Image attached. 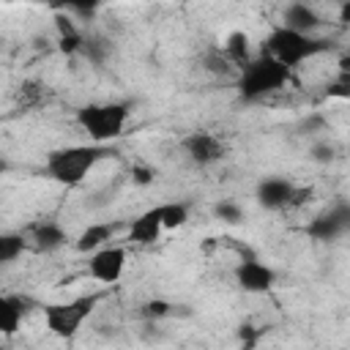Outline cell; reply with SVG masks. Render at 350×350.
I'll list each match as a JSON object with an SVG mask.
<instances>
[{"mask_svg": "<svg viewBox=\"0 0 350 350\" xmlns=\"http://www.w3.org/2000/svg\"><path fill=\"white\" fill-rule=\"evenodd\" d=\"M290 79H293V68H287L284 63H279L268 52H260L257 57H249L246 63H241V74H238L235 88H238L241 101L257 104V101L279 93Z\"/></svg>", "mask_w": 350, "mask_h": 350, "instance_id": "obj_1", "label": "cell"}, {"mask_svg": "<svg viewBox=\"0 0 350 350\" xmlns=\"http://www.w3.org/2000/svg\"><path fill=\"white\" fill-rule=\"evenodd\" d=\"M107 156H112V150L98 142L55 148L46 153L44 172H46V178H52L60 186H79L88 178V172Z\"/></svg>", "mask_w": 350, "mask_h": 350, "instance_id": "obj_2", "label": "cell"}, {"mask_svg": "<svg viewBox=\"0 0 350 350\" xmlns=\"http://www.w3.org/2000/svg\"><path fill=\"white\" fill-rule=\"evenodd\" d=\"M331 49V41L328 38H317L312 33H301V30H293V27H284V25H276L268 38H265V46L262 52H268L271 57H276L279 63H284L287 68H298L301 63L323 55Z\"/></svg>", "mask_w": 350, "mask_h": 350, "instance_id": "obj_3", "label": "cell"}, {"mask_svg": "<svg viewBox=\"0 0 350 350\" xmlns=\"http://www.w3.org/2000/svg\"><path fill=\"white\" fill-rule=\"evenodd\" d=\"M129 123V107L123 101L85 104L77 109V126L90 137V142L107 145L123 134Z\"/></svg>", "mask_w": 350, "mask_h": 350, "instance_id": "obj_4", "label": "cell"}, {"mask_svg": "<svg viewBox=\"0 0 350 350\" xmlns=\"http://www.w3.org/2000/svg\"><path fill=\"white\" fill-rule=\"evenodd\" d=\"M98 301H101V293H88V295H77L71 301L46 304L44 306V325H46V331L52 336H57V339L77 336V331L93 314V309H96Z\"/></svg>", "mask_w": 350, "mask_h": 350, "instance_id": "obj_5", "label": "cell"}, {"mask_svg": "<svg viewBox=\"0 0 350 350\" xmlns=\"http://www.w3.org/2000/svg\"><path fill=\"white\" fill-rule=\"evenodd\" d=\"M126 271V249L118 243H107L88 257V276L101 282V284H115L120 282Z\"/></svg>", "mask_w": 350, "mask_h": 350, "instance_id": "obj_6", "label": "cell"}, {"mask_svg": "<svg viewBox=\"0 0 350 350\" xmlns=\"http://www.w3.org/2000/svg\"><path fill=\"white\" fill-rule=\"evenodd\" d=\"M347 232H350V208H347V202H336L334 208H328L325 213H317L306 224V235L320 241V243L339 241Z\"/></svg>", "mask_w": 350, "mask_h": 350, "instance_id": "obj_7", "label": "cell"}, {"mask_svg": "<svg viewBox=\"0 0 350 350\" xmlns=\"http://www.w3.org/2000/svg\"><path fill=\"white\" fill-rule=\"evenodd\" d=\"M180 148L189 156V161L197 164V167H211V164H216V161H221L227 156L224 142L216 134H211V131H191V134H186Z\"/></svg>", "mask_w": 350, "mask_h": 350, "instance_id": "obj_8", "label": "cell"}, {"mask_svg": "<svg viewBox=\"0 0 350 350\" xmlns=\"http://www.w3.org/2000/svg\"><path fill=\"white\" fill-rule=\"evenodd\" d=\"M293 191H295V183L290 178H284V175H268V178H262L257 183L254 200L265 211H284V208H290Z\"/></svg>", "mask_w": 350, "mask_h": 350, "instance_id": "obj_9", "label": "cell"}, {"mask_svg": "<svg viewBox=\"0 0 350 350\" xmlns=\"http://www.w3.org/2000/svg\"><path fill=\"white\" fill-rule=\"evenodd\" d=\"M235 284L243 293H268L276 284V271L254 257H246L235 265Z\"/></svg>", "mask_w": 350, "mask_h": 350, "instance_id": "obj_10", "label": "cell"}, {"mask_svg": "<svg viewBox=\"0 0 350 350\" xmlns=\"http://www.w3.org/2000/svg\"><path fill=\"white\" fill-rule=\"evenodd\" d=\"M68 232L63 224H57L55 219H44L38 224L30 227V235H27V246L38 254H52L57 249H63L68 243Z\"/></svg>", "mask_w": 350, "mask_h": 350, "instance_id": "obj_11", "label": "cell"}, {"mask_svg": "<svg viewBox=\"0 0 350 350\" xmlns=\"http://www.w3.org/2000/svg\"><path fill=\"white\" fill-rule=\"evenodd\" d=\"M161 232H164V227H161V205H153V208L142 211V213H139L137 219H131V224H129V241L142 243V246L156 243Z\"/></svg>", "mask_w": 350, "mask_h": 350, "instance_id": "obj_12", "label": "cell"}, {"mask_svg": "<svg viewBox=\"0 0 350 350\" xmlns=\"http://www.w3.org/2000/svg\"><path fill=\"white\" fill-rule=\"evenodd\" d=\"M282 25H284V27H293V30H301V33H314V30L323 25V19H320V14H317L309 3L295 0V3H287V5H284V11H282Z\"/></svg>", "mask_w": 350, "mask_h": 350, "instance_id": "obj_13", "label": "cell"}, {"mask_svg": "<svg viewBox=\"0 0 350 350\" xmlns=\"http://www.w3.org/2000/svg\"><path fill=\"white\" fill-rule=\"evenodd\" d=\"M115 230H118V224H112V221H96V224H88V227L77 235L74 249L82 252V254H90V252L107 246V243L112 241Z\"/></svg>", "mask_w": 350, "mask_h": 350, "instance_id": "obj_14", "label": "cell"}, {"mask_svg": "<svg viewBox=\"0 0 350 350\" xmlns=\"http://www.w3.org/2000/svg\"><path fill=\"white\" fill-rule=\"evenodd\" d=\"M25 301L19 295H0V334L14 336L25 320Z\"/></svg>", "mask_w": 350, "mask_h": 350, "instance_id": "obj_15", "label": "cell"}, {"mask_svg": "<svg viewBox=\"0 0 350 350\" xmlns=\"http://www.w3.org/2000/svg\"><path fill=\"white\" fill-rule=\"evenodd\" d=\"M27 249V238L19 232H0V265H8L22 257Z\"/></svg>", "mask_w": 350, "mask_h": 350, "instance_id": "obj_16", "label": "cell"}, {"mask_svg": "<svg viewBox=\"0 0 350 350\" xmlns=\"http://www.w3.org/2000/svg\"><path fill=\"white\" fill-rule=\"evenodd\" d=\"M224 57L232 63H246L249 60V36L243 30H232L224 41Z\"/></svg>", "mask_w": 350, "mask_h": 350, "instance_id": "obj_17", "label": "cell"}, {"mask_svg": "<svg viewBox=\"0 0 350 350\" xmlns=\"http://www.w3.org/2000/svg\"><path fill=\"white\" fill-rule=\"evenodd\" d=\"M107 0H55V8L63 14H74V16H85L90 19Z\"/></svg>", "mask_w": 350, "mask_h": 350, "instance_id": "obj_18", "label": "cell"}, {"mask_svg": "<svg viewBox=\"0 0 350 350\" xmlns=\"http://www.w3.org/2000/svg\"><path fill=\"white\" fill-rule=\"evenodd\" d=\"M79 52H85V57H88L90 63L101 66V63L109 57L112 44H109L107 38H101V36H88V38L82 41V49H79Z\"/></svg>", "mask_w": 350, "mask_h": 350, "instance_id": "obj_19", "label": "cell"}, {"mask_svg": "<svg viewBox=\"0 0 350 350\" xmlns=\"http://www.w3.org/2000/svg\"><path fill=\"white\" fill-rule=\"evenodd\" d=\"M189 221V208L183 202H164L161 205V227L164 230H178Z\"/></svg>", "mask_w": 350, "mask_h": 350, "instance_id": "obj_20", "label": "cell"}, {"mask_svg": "<svg viewBox=\"0 0 350 350\" xmlns=\"http://www.w3.org/2000/svg\"><path fill=\"white\" fill-rule=\"evenodd\" d=\"M41 98H44V85L36 82V79L22 82L19 90H16V101H19V107H36V104H41Z\"/></svg>", "mask_w": 350, "mask_h": 350, "instance_id": "obj_21", "label": "cell"}, {"mask_svg": "<svg viewBox=\"0 0 350 350\" xmlns=\"http://www.w3.org/2000/svg\"><path fill=\"white\" fill-rule=\"evenodd\" d=\"M213 216L224 224H241L243 221V208L232 200H221V202L213 205Z\"/></svg>", "mask_w": 350, "mask_h": 350, "instance_id": "obj_22", "label": "cell"}, {"mask_svg": "<svg viewBox=\"0 0 350 350\" xmlns=\"http://www.w3.org/2000/svg\"><path fill=\"white\" fill-rule=\"evenodd\" d=\"M172 312H175L172 304L164 301V298H153V301H148V304L142 306V314H145L148 320H159V317H167V314H172Z\"/></svg>", "mask_w": 350, "mask_h": 350, "instance_id": "obj_23", "label": "cell"}, {"mask_svg": "<svg viewBox=\"0 0 350 350\" xmlns=\"http://www.w3.org/2000/svg\"><path fill=\"white\" fill-rule=\"evenodd\" d=\"M82 41H85V36H82L79 30H74V33L57 36V49H60L63 55H74V52H79V49H82Z\"/></svg>", "mask_w": 350, "mask_h": 350, "instance_id": "obj_24", "label": "cell"}, {"mask_svg": "<svg viewBox=\"0 0 350 350\" xmlns=\"http://www.w3.org/2000/svg\"><path fill=\"white\" fill-rule=\"evenodd\" d=\"M312 159L320 164H331L336 159V148L331 142H317V145H312Z\"/></svg>", "mask_w": 350, "mask_h": 350, "instance_id": "obj_25", "label": "cell"}, {"mask_svg": "<svg viewBox=\"0 0 350 350\" xmlns=\"http://www.w3.org/2000/svg\"><path fill=\"white\" fill-rule=\"evenodd\" d=\"M153 178H156V170H153V167H148V164H134V167H131V180H134L137 186H150Z\"/></svg>", "mask_w": 350, "mask_h": 350, "instance_id": "obj_26", "label": "cell"}, {"mask_svg": "<svg viewBox=\"0 0 350 350\" xmlns=\"http://www.w3.org/2000/svg\"><path fill=\"white\" fill-rule=\"evenodd\" d=\"M328 96H336V98H347L350 96V79H347V71H342V77L336 82L328 85Z\"/></svg>", "mask_w": 350, "mask_h": 350, "instance_id": "obj_27", "label": "cell"}, {"mask_svg": "<svg viewBox=\"0 0 350 350\" xmlns=\"http://www.w3.org/2000/svg\"><path fill=\"white\" fill-rule=\"evenodd\" d=\"M331 3H339L342 5V3H350V0H331Z\"/></svg>", "mask_w": 350, "mask_h": 350, "instance_id": "obj_28", "label": "cell"}, {"mask_svg": "<svg viewBox=\"0 0 350 350\" xmlns=\"http://www.w3.org/2000/svg\"><path fill=\"white\" fill-rule=\"evenodd\" d=\"M0 170H5V164H3V161H0Z\"/></svg>", "mask_w": 350, "mask_h": 350, "instance_id": "obj_29", "label": "cell"}, {"mask_svg": "<svg viewBox=\"0 0 350 350\" xmlns=\"http://www.w3.org/2000/svg\"><path fill=\"white\" fill-rule=\"evenodd\" d=\"M175 3H186V0H175Z\"/></svg>", "mask_w": 350, "mask_h": 350, "instance_id": "obj_30", "label": "cell"}]
</instances>
